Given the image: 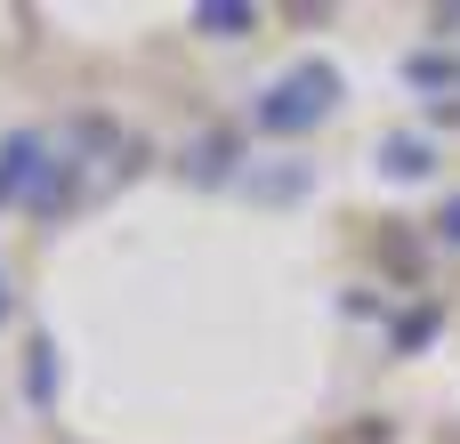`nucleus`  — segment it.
I'll return each mask as SVG.
<instances>
[{"mask_svg": "<svg viewBox=\"0 0 460 444\" xmlns=\"http://www.w3.org/2000/svg\"><path fill=\"white\" fill-rule=\"evenodd\" d=\"M332 105H340V73H332V65H299V73H283V81H275V89L251 105V121H259V129H283V138H291V129L323 121Z\"/></svg>", "mask_w": 460, "mask_h": 444, "instance_id": "f257e3e1", "label": "nucleus"}, {"mask_svg": "<svg viewBox=\"0 0 460 444\" xmlns=\"http://www.w3.org/2000/svg\"><path fill=\"white\" fill-rule=\"evenodd\" d=\"M32 154H40V138H8V146H0V202L16 194V178L32 170Z\"/></svg>", "mask_w": 460, "mask_h": 444, "instance_id": "f03ea898", "label": "nucleus"}, {"mask_svg": "<svg viewBox=\"0 0 460 444\" xmlns=\"http://www.w3.org/2000/svg\"><path fill=\"white\" fill-rule=\"evenodd\" d=\"M194 24H202V32H243L251 8H194Z\"/></svg>", "mask_w": 460, "mask_h": 444, "instance_id": "7ed1b4c3", "label": "nucleus"}, {"mask_svg": "<svg viewBox=\"0 0 460 444\" xmlns=\"http://www.w3.org/2000/svg\"><path fill=\"white\" fill-rule=\"evenodd\" d=\"M388 170H396V178H420V170H429V154H420V146H404V138H396V146H388Z\"/></svg>", "mask_w": 460, "mask_h": 444, "instance_id": "20e7f679", "label": "nucleus"}, {"mask_svg": "<svg viewBox=\"0 0 460 444\" xmlns=\"http://www.w3.org/2000/svg\"><path fill=\"white\" fill-rule=\"evenodd\" d=\"M437 235H445V243L460 251V202H445V218H437Z\"/></svg>", "mask_w": 460, "mask_h": 444, "instance_id": "39448f33", "label": "nucleus"}, {"mask_svg": "<svg viewBox=\"0 0 460 444\" xmlns=\"http://www.w3.org/2000/svg\"><path fill=\"white\" fill-rule=\"evenodd\" d=\"M0 315H8V275H0Z\"/></svg>", "mask_w": 460, "mask_h": 444, "instance_id": "423d86ee", "label": "nucleus"}]
</instances>
